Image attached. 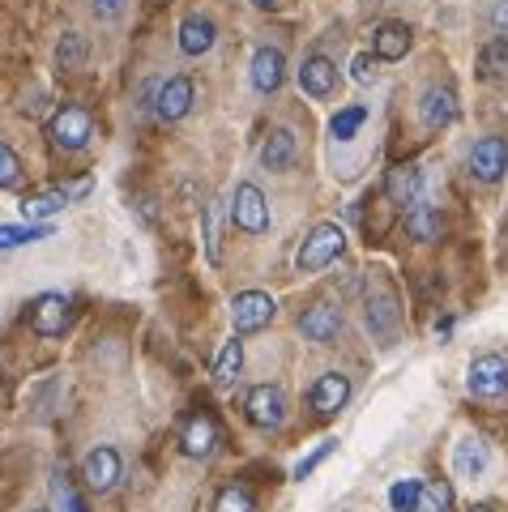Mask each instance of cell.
<instances>
[{
	"mask_svg": "<svg viewBox=\"0 0 508 512\" xmlns=\"http://www.w3.org/2000/svg\"><path fill=\"white\" fill-rule=\"evenodd\" d=\"M56 64L65 73H73V69H82L86 64V39L77 35V30H65V35H60V43H56Z\"/></svg>",
	"mask_w": 508,
	"mask_h": 512,
	"instance_id": "cell-29",
	"label": "cell"
},
{
	"mask_svg": "<svg viewBox=\"0 0 508 512\" xmlns=\"http://www.w3.org/2000/svg\"><path fill=\"white\" fill-rule=\"evenodd\" d=\"M90 188H94V180H77V184H56V188H39V192H30V197L22 201V218L26 222H47L52 214H60V210H69L73 201H82V197H90Z\"/></svg>",
	"mask_w": 508,
	"mask_h": 512,
	"instance_id": "cell-5",
	"label": "cell"
},
{
	"mask_svg": "<svg viewBox=\"0 0 508 512\" xmlns=\"http://www.w3.org/2000/svg\"><path fill=\"white\" fill-rule=\"evenodd\" d=\"M487 466H491V444L483 440V436H462L453 444V474L457 478H483L487 474Z\"/></svg>",
	"mask_w": 508,
	"mask_h": 512,
	"instance_id": "cell-18",
	"label": "cell"
},
{
	"mask_svg": "<svg viewBox=\"0 0 508 512\" xmlns=\"http://www.w3.org/2000/svg\"><path fill=\"white\" fill-rule=\"evenodd\" d=\"M419 512H453V487L449 483H423Z\"/></svg>",
	"mask_w": 508,
	"mask_h": 512,
	"instance_id": "cell-33",
	"label": "cell"
},
{
	"mask_svg": "<svg viewBox=\"0 0 508 512\" xmlns=\"http://www.w3.org/2000/svg\"><path fill=\"white\" fill-rule=\"evenodd\" d=\"M342 329H346V316L338 303H312V308L299 316V333L316 346H333L342 338Z\"/></svg>",
	"mask_w": 508,
	"mask_h": 512,
	"instance_id": "cell-12",
	"label": "cell"
},
{
	"mask_svg": "<svg viewBox=\"0 0 508 512\" xmlns=\"http://www.w3.org/2000/svg\"><path fill=\"white\" fill-rule=\"evenodd\" d=\"M351 77H355L359 86H368L372 77H376V56H372V52H359V56L351 60Z\"/></svg>",
	"mask_w": 508,
	"mask_h": 512,
	"instance_id": "cell-38",
	"label": "cell"
},
{
	"mask_svg": "<svg viewBox=\"0 0 508 512\" xmlns=\"http://www.w3.org/2000/svg\"><path fill=\"white\" fill-rule=\"evenodd\" d=\"M248 5H257V9H278L282 0H248Z\"/></svg>",
	"mask_w": 508,
	"mask_h": 512,
	"instance_id": "cell-41",
	"label": "cell"
},
{
	"mask_svg": "<svg viewBox=\"0 0 508 512\" xmlns=\"http://www.w3.org/2000/svg\"><path fill=\"white\" fill-rule=\"evenodd\" d=\"M329 453H338V440H333V436H329V440H321V444H316L312 453H308V457H304V461H299V466H295V478H299V483H304V478H308L316 466H321V461H325Z\"/></svg>",
	"mask_w": 508,
	"mask_h": 512,
	"instance_id": "cell-35",
	"label": "cell"
},
{
	"mask_svg": "<svg viewBox=\"0 0 508 512\" xmlns=\"http://www.w3.org/2000/svg\"><path fill=\"white\" fill-rule=\"evenodd\" d=\"M444 231V218H440V205L432 201H415L406 210V235L415 239V244H432V239H440Z\"/></svg>",
	"mask_w": 508,
	"mask_h": 512,
	"instance_id": "cell-24",
	"label": "cell"
},
{
	"mask_svg": "<svg viewBox=\"0 0 508 512\" xmlns=\"http://www.w3.org/2000/svg\"><path fill=\"white\" fill-rule=\"evenodd\" d=\"M180 52L184 56H205L210 47L218 43V26L214 18H205V13H184V22H180Z\"/></svg>",
	"mask_w": 508,
	"mask_h": 512,
	"instance_id": "cell-20",
	"label": "cell"
},
{
	"mask_svg": "<svg viewBox=\"0 0 508 512\" xmlns=\"http://www.w3.org/2000/svg\"><path fill=\"white\" fill-rule=\"evenodd\" d=\"M346 402H351V380H346L342 372H325L316 376V384L308 389V406L321 414V419H329V414H338Z\"/></svg>",
	"mask_w": 508,
	"mask_h": 512,
	"instance_id": "cell-17",
	"label": "cell"
},
{
	"mask_svg": "<svg viewBox=\"0 0 508 512\" xmlns=\"http://www.w3.org/2000/svg\"><path fill=\"white\" fill-rule=\"evenodd\" d=\"M274 316H278V303L265 291H240L231 299V329L240 333V338L244 333H261Z\"/></svg>",
	"mask_w": 508,
	"mask_h": 512,
	"instance_id": "cell-9",
	"label": "cell"
},
{
	"mask_svg": "<svg viewBox=\"0 0 508 512\" xmlns=\"http://www.w3.org/2000/svg\"><path fill=\"white\" fill-rule=\"evenodd\" d=\"M466 512H496V504H470Z\"/></svg>",
	"mask_w": 508,
	"mask_h": 512,
	"instance_id": "cell-42",
	"label": "cell"
},
{
	"mask_svg": "<svg viewBox=\"0 0 508 512\" xmlns=\"http://www.w3.org/2000/svg\"><path fill=\"white\" fill-rule=\"evenodd\" d=\"M457 116H462V103H457V90L449 82H432L419 94V120L423 128H449Z\"/></svg>",
	"mask_w": 508,
	"mask_h": 512,
	"instance_id": "cell-11",
	"label": "cell"
},
{
	"mask_svg": "<svg viewBox=\"0 0 508 512\" xmlns=\"http://www.w3.org/2000/svg\"><path fill=\"white\" fill-rule=\"evenodd\" d=\"M479 77H483V82H508V35L483 43V52H479Z\"/></svg>",
	"mask_w": 508,
	"mask_h": 512,
	"instance_id": "cell-27",
	"label": "cell"
},
{
	"mask_svg": "<svg viewBox=\"0 0 508 512\" xmlns=\"http://www.w3.org/2000/svg\"><path fill=\"white\" fill-rule=\"evenodd\" d=\"M52 239V222H0V252Z\"/></svg>",
	"mask_w": 508,
	"mask_h": 512,
	"instance_id": "cell-25",
	"label": "cell"
},
{
	"mask_svg": "<svg viewBox=\"0 0 508 512\" xmlns=\"http://www.w3.org/2000/svg\"><path fill=\"white\" fill-rule=\"evenodd\" d=\"M466 389L474 402H500V397H508V359L504 355H479L470 359L466 367Z\"/></svg>",
	"mask_w": 508,
	"mask_h": 512,
	"instance_id": "cell-3",
	"label": "cell"
},
{
	"mask_svg": "<svg viewBox=\"0 0 508 512\" xmlns=\"http://www.w3.org/2000/svg\"><path fill=\"white\" fill-rule=\"evenodd\" d=\"M231 222H235V227H240L244 235H265V231H269V201H265V192L252 184V180L235 184Z\"/></svg>",
	"mask_w": 508,
	"mask_h": 512,
	"instance_id": "cell-8",
	"label": "cell"
},
{
	"mask_svg": "<svg viewBox=\"0 0 508 512\" xmlns=\"http://www.w3.org/2000/svg\"><path fill=\"white\" fill-rule=\"evenodd\" d=\"M346 248V231L338 227V222H321V227H312L308 239L299 244L295 252V269L299 274H321L325 265H333Z\"/></svg>",
	"mask_w": 508,
	"mask_h": 512,
	"instance_id": "cell-2",
	"label": "cell"
},
{
	"mask_svg": "<svg viewBox=\"0 0 508 512\" xmlns=\"http://www.w3.org/2000/svg\"><path fill=\"white\" fill-rule=\"evenodd\" d=\"M120 453L116 448H90L86 461H82V483L94 491V495H107L111 487L120 483Z\"/></svg>",
	"mask_w": 508,
	"mask_h": 512,
	"instance_id": "cell-14",
	"label": "cell"
},
{
	"mask_svg": "<svg viewBox=\"0 0 508 512\" xmlns=\"http://www.w3.org/2000/svg\"><path fill=\"white\" fill-rule=\"evenodd\" d=\"M22 184V158L0 141V188H18Z\"/></svg>",
	"mask_w": 508,
	"mask_h": 512,
	"instance_id": "cell-34",
	"label": "cell"
},
{
	"mask_svg": "<svg viewBox=\"0 0 508 512\" xmlns=\"http://www.w3.org/2000/svg\"><path fill=\"white\" fill-rule=\"evenodd\" d=\"M47 137H52V146L65 150V154L86 150L90 137H94V116H90L86 107L65 103V107H60L56 116H52V124H47Z\"/></svg>",
	"mask_w": 508,
	"mask_h": 512,
	"instance_id": "cell-4",
	"label": "cell"
},
{
	"mask_svg": "<svg viewBox=\"0 0 508 512\" xmlns=\"http://www.w3.org/2000/svg\"><path fill=\"white\" fill-rule=\"evenodd\" d=\"M363 320H368V333H372L380 346H393V342H398L402 312H398V295L389 291L385 278H372V282H368V295H363Z\"/></svg>",
	"mask_w": 508,
	"mask_h": 512,
	"instance_id": "cell-1",
	"label": "cell"
},
{
	"mask_svg": "<svg viewBox=\"0 0 508 512\" xmlns=\"http://www.w3.org/2000/svg\"><path fill=\"white\" fill-rule=\"evenodd\" d=\"M449 333H453V320H449V316H444V320H436V338L444 342V338H449Z\"/></svg>",
	"mask_w": 508,
	"mask_h": 512,
	"instance_id": "cell-40",
	"label": "cell"
},
{
	"mask_svg": "<svg viewBox=\"0 0 508 512\" xmlns=\"http://www.w3.org/2000/svg\"><path fill=\"white\" fill-rule=\"evenodd\" d=\"M214 512H257V504H252V491H248V487L231 483V487H222V491H218Z\"/></svg>",
	"mask_w": 508,
	"mask_h": 512,
	"instance_id": "cell-32",
	"label": "cell"
},
{
	"mask_svg": "<svg viewBox=\"0 0 508 512\" xmlns=\"http://www.w3.org/2000/svg\"><path fill=\"white\" fill-rule=\"evenodd\" d=\"M491 26H496L500 35H508V0H496V9H491Z\"/></svg>",
	"mask_w": 508,
	"mask_h": 512,
	"instance_id": "cell-39",
	"label": "cell"
},
{
	"mask_svg": "<svg viewBox=\"0 0 508 512\" xmlns=\"http://www.w3.org/2000/svg\"><path fill=\"white\" fill-rule=\"evenodd\" d=\"M201 222H205V261L218 265L222 261V222H218V201L201 205Z\"/></svg>",
	"mask_w": 508,
	"mask_h": 512,
	"instance_id": "cell-28",
	"label": "cell"
},
{
	"mask_svg": "<svg viewBox=\"0 0 508 512\" xmlns=\"http://www.w3.org/2000/svg\"><path fill=\"white\" fill-rule=\"evenodd\" d=\"M248 77H252V86H257L261 94H274L282 82H287V56H282V47L261 43L257 52H252Z\"/></svg>",
	"mask_w": 508,
	"mask_h": 512,
	"instance_id": "cell-16",
	"label": "cell"
},
{
	"mask_svg": "<svg viewBox=\"0 0 508 512\" xmlns=\"http://www.w3.org/2000/svg\"><path fill=\"white\" fill-rule=\"evenodd\" d=\"M419 495H423V478H398L389 487V508L393 512H419Z\"/></svg>",
	"mask_w": 508,
	"mask_h": 512,
	"instance_id": "cell-31",
	"label": "cell"
},
{
	"mask_svg": "<svg viewBox=\"0 0 508 512\" xmlns=\"http://www.w3.org/2000/svg\"><path fill=\"white\" fill-rule=\"evenodd\" d=\"M180 448H184V457H197V461L210 457L218 448V423L210 419V414H193V419H184Z\"/></svg>",
	"mask_w": 508,
	"mask_h": 512,
	"instance_id": "cell-19",
	"label": "cell"
},
{
	"mask_svg": "<svg viewBox=\"0 0 508 512\" xmlns=\"http://www.w3.org/2000/svg\"><path fill=\"white\" fill-rule=\"evenodd\" d=\"M363 124H368V107L355 103V107H342L338 116L329 120V133H333V141H351Z\"/></svg>",
	"mask_w": 508,
	"mask_h": 512,
	"instance_id": "cell-30",
	"label": "cell"
},
{
	"mask_svg": "<svg viewBox=\"0 0 508 512\" xmlns=\"http://www.w3.org/2000/svg\"><path fill=\"white\" fill-rule=\"evenodd\" d=\"M90 9L99 22H120L129 13V0H90Z\"/></svg>",
	"mask_w": 508,
	"mask_h": 512,
	"instance_id": "cell-37",
	"label": "cell"
},
{
	"mask_svg": "<svg viewBox=\"0 0 508 512\" xmlns=\"http://www.w3.org/2000/svg\"><path fill=\"white\" fill-rule=\"evenodd\" d=\"M295 77H299V90H304L308 99H329V94L338 90V64H333L329 56H321V52L304 56Z\"/></svg>",
	"mask_w": 508,
	"mask_h": 512,
	"instance_id": "cell-15",
	"label": "cell"
},
{
	"mask_svg": "<svg viewBox=\"0 0 508 512\" xmlns=\"http://www.w3.org/2000/svg\"><path fill=\"white\" fill-rule=\"evenodd\" d=\"M56 500H60V508H65V512H86L82 495L73 491V483H69V478L60 474V470H56Z\"/></svg>",
	"mask_w": 508,
	"mask_h": 512,
	"instance_id": "cell-36",
	"label": "cell"
},
{
	"mask_svg": "<svg viewBox=\"0 0 508 512\" xmlns=\"http://www.w3.org/2000/svg\"><path fill=\"white\" fill-rule=\"evenodd\" d=\"M410 43H415V30L406 22H380L376 35H372V56L376 60H402L410 52Z\"/></svg>",
	"mask_w": 508,
	"mask_h": 512,
	"instance_id": "cell-21",
	"label": "cell"
},
{
	"mask_svg": "<svg viewBox=\"0 0 508 512\" xmlns=\"http://www.w3.org/2000/svg\"><path fill=\"white\" fill-rule=\"evenodd\" d=\"M240 372H244V342H240V333H235L231 342H222L218 359H214V384L218 389H231V384L240 380Z\"/></svg>",
	"mask_w": 508,
	"mask_h": 512,
	"instance_id": "cell-26",
	"label": "cell"
},
{
	"mask_svg": "<svg viewBox=\"0 0 508 512\" xmlns=\"http://www.w3.org/2000/svg\"><path fill=\"white\" fill-rule=\"evenodd\" d=\"M193 103H197V86H193V77H184V73H176V77H163V82L154 86V103H150V111L163 124H176V120H184L188 111H193Z\"/></svg>",
	"mask_w": 508,
	"mask_h": 512,
	"instance_id": "cell-6",
	"label": "cell"
},
{
	"mask_svg": "<svg viewBox=\"0 0 508 512\" xmlns=\"http://www.w3.org/2000/svg\"><path fill=\"white\" fill-rule=\"evenodd\" d=\"M244 414H248L252 427L278 431L282 423H287V393H282V384H257V389H248Z\"/></svg>",
	"mask_w": 508,
	"mask_h": 512,
	"instance_id": "cell-7",
	"label": "cell"
},
{
	"mask_svg": "<svg viewBox=\"0 0 508 512\" xmlns=\"http://www.w3.org/2000/svg\"><path fill=\"white\" fill-rule=\"evenodd\" d=\"M385 192H389L393 205H402V210H406V205H415V201H423V171L415 163L393 167L385 175Z\"/></svg>",
	"mask_w": 508,
	"mask_h": 512,
	"instance_id": "cell-23",
	"label": "cell"
},
{
	"mask_svg": "<svg viewBox=\"0 0 508 512\" xmlns=\"http://www.w3.org/2000/svg\"><path fill=\"white\" fill-rule=\"evenodd\" d=\"M466 167L470 175L479 184H500L504 180V171H508V146L500 137H483V141H474L470 146V158H466Z\"/></svg>",
	"mask_w": 508,
	"mask_h": 512,
	"instance_id": "cell-13",
	"label": "cell"
},
{
	"mask_svg": "<svg viewBox=\"0 0 508 512\" xmlns=\"http://www.w3.org/2000/svg\"><path fill=\"white\" fill-rule=\"evenodd\" d=\"M295 133L291 128H269L265 141H261V167L265 171H291L295 163Z\"/></svg>",
	"mask_w": 508,
	"mask_h": 512,
	"instance_id": "cell-22",
	"label": "cell"
},
{
	"mask_svg": "<svg viewBox=\"0 0 508 512\" xmlns=\"http://www.w3.org/2000/svg\"><path fill=\"white\" fill-rule=\"evenodd\" d=\"M26 320H30V329H35L39 338H60V333L73 325V303L65 295L47 291V295H39L35 303H30Z\"/></svg>",
	"mask_w": 508,
	"mask_h": 512,
	"instance_id": "cell-10",
	"label": "cell"
},
{
	"mask_svg": "<svg viewBox=\"0 0 508 512\" xmlns=\"http://www.w3.org/2000/svg\"><path fill=\"white\" fill-rule=\"evenodd\" d=\"M30 512H47V508H30Z\"/></svg>",
	"mask_w": 508,
	"mask_h": 512,
	"instance_id": "cell-43",
	"label": "cell"
}]
</instances>
